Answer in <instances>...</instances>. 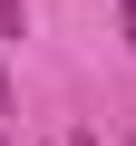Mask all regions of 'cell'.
<instances>
[{
  "mask_svg": "<svg viewBox=\"0 0 136 146\" xmlns=\"http://www.w3.org/2000/svg\"><path fill=\"white\" fill-rule=\"evenodd\" d=\"M68 146H97V136H88V127H78V136H68Z\"/></svg>",
  "mask_w": 136,
  "mask_h": 146,
  "instance_id": "cell-1",
  "label": "cell"
},
{
  "mask_svg": "<svg viewBox=\"0 0 136 146\" xmlns=\"http://www.w3.org/2000/svg\"><path fill=\"white\" fill-rule=\"evenodd\" d=\"M0 146H10V136H0Z\"/></svg>",
  "mask_w": 136,
  "mask_h": 146,
  "instance_id": "cell-2",
  "label": "cell"
}]
</instances>
